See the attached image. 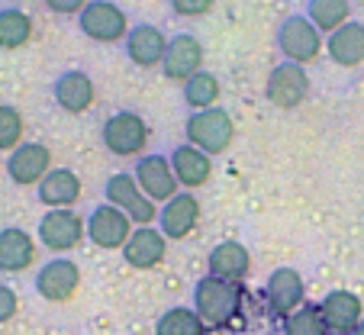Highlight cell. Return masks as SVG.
<instances>
[{"label": "cell", "instance_id": "cell-1", "mask_svg": "<svg viewBox=\"0 0 364 335\" xmlns=\"http://www.w3.org/2000/svg\"><path fill=\"white\" fill-rule=\"evenodd\" d=\"M193 309L206 322V329L229 326L242 313V284L203 274L197 281V287H193Z\"/></svg>", "mask_w": 364, "mask_h": 335}, {"label": "cell", "instance_id": "cell-2", "mask_svg": "<svg viewBox=\"0 0 364 335\" xmlns=\"http://www.w3.org/2000/svg\"><path fill=\"white\" fill-rule=\"evenodd\" d=\"M184 136L191 145H197L206 155H223L235 139V123L229 117V110L210 107V110H193L184 119Z\"/></svg>", "mask_w": 364, "mask_h": 335}, {"label": "cell", "instance_id": "cell-3", "mask_svg": "<svg viewBox=\"0 0 364 335\" xmlns=\"http://www.w3.org/2000/svg\"><path fill=\"white\" fill-rule=\"evenodd\" d=\"M151 139V129L136 110H117L103 119L100 126V142L103 149L117 158H139Z\"/></svg>", "mask_w": 364, "mask_h": 335}, {"label": "cell", "instance_id": "cell-4", "mask_svg": "<svg viewBox=\"0 0 364 335\" xmlns=\"http://www.w3.org/2000/svg\"><path fill=\"white\" fill-rule=\"evenodd\" d=\"M277 52L284 55V62H296V65H309L316 62L319 52L326 48V39L306 14H290L284 16V23L277 26Z\"/></svg>", "mask_w": 364, "mask_h": 335}, {"label": "cell", "instance_id": "cell-5", "mask_svg": "<svg viewBox=\"0 0 364 335\" xmlns=\"http://www.w3.org/2000/svg\"><path fill=\"white\" fill-rule=\"evenodd\" d=\"M77 29H81L87 39L100 42V46H113V42H123L129 33V16L119 4L113 0H90L87 7L77 14Z\"/></svg>", "mask_w": 364, "mask_h": 335}, {"label": "cell", "instance_id": "cell-6", "mask_svg": "<svg viewBox=\"0 0 364 335\" xmlns=\"http://www.w3.org/2000/svg\"><path fill=\"white\" fill-rule=\"evenodd\" d=\"M103 197H107V203L123 210L136 226H155V223H159V203H151V200L145 197L142 187L136 184V178H132L129 171L110 174L107 184H103Z\"/></svg>", "mask_w": 364, "mask_h": 335}, {"label": "cell", "instance_id": "cell-7", "mask_svg": "<svg viewBox=\"0 0 364 335\" xmlns=\"http://www.w3.org/2000/svg\"><path fill=\"white\" fill-rule=\"evenodd\" d=\"M132 178L136 184L142 187V193L151 200V203H168L174 193H181V184L174 178V168H171V158L168 155H139L136 158V168H132Z\"/></svg>", "mask_w": 364, "mask_h": 335}, {"label": "cell", "instance_id": "cell-8", "mask_svg": "<svg viewBox=\"0 0 364 335\" xmlns=\"http://www.w3.org/2000/svg\"><path fill=\"white\" fill-rule=\"evenodd\" d=\"M33 287L48 303H68V300H75L77 287H81V267H77V261L58 255V258L46 261L36 271Z\"/></svg>", "mask_w": 364, "mask_h": 335}, {"label": "cell", "instance_id": "cell-9", "mask_svg": "<svg viewBox=\"0 0 364 335\" xmlns=\"http://www.w3.org/2000/svg\"><path fill=\"white\" fill-rule=\"evenodd\" d=\"M132 229H136V223L113 203H97L87 216V239L103 252H123Z\"/></svg>", "mask_w": 364, "mask_h": 335}, {"label": "cell", "instance_id": "cell-10", "mask_svg": "<svg viewBox=\"0 0 364 335\" xmlns=\"http://www.w3.org/2000/svg\"><path fill=\"white\" fill-rule=\"evenodd\" d=\"M39 242L55 255H65L71 248H77L87 235V219H81L75 210H48L39 219V229H36Z\"/></svg>", "mask_w": 364, "mask_h": 335}, {"label": "cell", "instance_id": "cell-11", "mask_svg": "<svg viewBox=\"0 0 364 335\" xmlns=\"http://www.w3.org/2000/svg\"><path fill=\"white\" fill-rule=\"evenodd\" d=\"M264 97H268L277 110H296L309 97L306 68L296 65V62L274 65L271 75H268V81H264Z\"/></svg>", "mask_w": 364, "mask_h": 335}, {"label": "cell", "instance_id": "cell-12", "mask_svg": "<svg viewBox=\"0 0 364 335\" xmlns=\"http://www.w3.org/2000/svg\"><path fill=\"white\" fill-rule=\"evenodd\" d=\"M197 71H203V42L193 33H178L168 39L165 62H161V75L168 81L184 84L187 78H193Z\"/></svg>", "mask_w": 364, "mask_h": 335}, {"label": "cell", "instance_id": "cell-13", "mask_svg": "<svg viewBox=\"0 0 364 335\" xmlns=\"http://www.w3.org/2000/svg\"><path fill=\"white\" fill-rule=\"evenodd\" d=\"M165 48L168 36L155 23H136V26H129V33L123 39V52L136 68H161Z\"/></svg>", "mask_w": 364, "mask_h": 335}, {"label": "cell", "instance_id": "cell-14", "mask_svg": "<svg viewBox=\"0 0 364 335\" xmlns=\"http://www.w3.org/2000/svg\"><path fill=\"white\" fill-rule=\"evenodd\" d=\"M52 97H55L58 110L71 113V117H81L94 107L97 100V87H94V78L81 68H68L52 81Z\"/></svg>", "mask_w": 364, "mask_h": 335}, {"label": "cell", "instance_id": "cell-15", "mask_svg": "<svg viewBox=\"0 0 364 335\" xmlns=\"http://www.w3.org/2000/svg\"><path fill=\"white\" fill-rule=\"evenodd\" d=\"M264 297H268V307L277 316L287 319L290 313L306 303V284H303V274L296 267H274L271 277L264 281Z\"/></svg>", "mask_w": 364, "mask_h": 335}, {"label": "cell", "instance_id": "cell-16", "mask_svg": "<svg viewBox=\"0 0 364 335\" xmlns=\"http://www.w3.org/2000/svg\"><path fill=\"white\" fill-rule=\"evenodd\" d=\"M48 171H52V151L42 142H23L7 155V178L20 187L39 184Z\"/></svg>", "mask_w": 364, "mask_h": 335}, {"label": "cell", "instance_id": "cell-17", "mask_svg": "<svg viewBox=\"0 0 364 335\" xmlns=\"http://www.w3.org/2000/svg\"><path fill=\"white\" fill-rule=\"evenodd\" d=\"M200 223V200L193 197V191L174 193L168 203L159 206V229L165 233V239H187Z\"/></svg>", "mask_w": 364, "mask_h": 335}, {"label": "cell", "instance_id": "cell-18", "mask_svg": "<svg viewBox=\"0 0 364 335\" xmlns=\"http://www.w3.org/2000/svg\"><path fill=\"white\" fill-rule=\"evenodd\" d=\"M168 255V239L159 226H136L129 242L123 245V261L136 271H151L159 267Z\"/></svg>", "mask_w": 364, "mask_h": 335}, {"label": "cell", "instance_id": "cell-19", "mask_svg": "<svg viewBox=\"0 0 364 335\" xmlns=\"http://www.w3.org/2000/svg\"><path fill=\"white\" fill-rule=\"evenodd\" d=\"M319 309H323V319L332 335H351L364 322L361 297L351 294V290H332V294H326Z\"/></svg>", "mask_w": 364, "mask_h": 335}, {"label": "cell", "instance_id": "cell-20", "mask_svg": "<svg viewBox=\"0 0 364 335\" xmlns=\"http://www.w3.org/2000/svg\"><path fill=\"white\" fill-rule=\"evenodd\" d=\"M168 158H171V168H174V178H178L181 191H197V187H203L206 181H210V174H213V158L191 142L174 145Z\"/></svg>", "mask_w": 364, "mask_h": 335}, {"label": "cell", "instance_id": "cell-21", "mask_svg": "<svg viewBox=\"0 0 364 335\" xmlns=\"http://www.w3.org/2000/svg\"><path fill=\"white\" fill-rule=\"evenodd\" d=\"M36 197L48 210H71L81 200V178L71 168H52L46 178L36 184Z\"/></svg>", "mask_w": 364, "mask_h": 335}, {"label": "cell", "instance_id": "cell-22", "mask_svg": "<svg viewBox=\"0 0 364 335\" xmlns=\"http://www.w3.org/2000/svg\"><path fill=\"white\" fill-rule=\"evenodd\" d=\"M206 271L213 277H223V281H245V274L252 271V252H248L242 242L226 239L220 245H213L210 258H206Z\"/></svg>", "mask_w": 364, "mask_h": 335}, {"label": "cell", "instance_id": "cell-23", "mask_svg": "<svg viewBox=\"0 0 364 335\" xmlns=\"http://www.w3.org/2000/svg\"><path fill=\"white\" fill-rule=\"evenodd\" d=\"M326 52L338 68H358L364 62V23L348 20L326 36Z\"/></svg>", "mask_w": 364, "mask_h": 335}, {"label": "cell", "instance_id": "cell-24", "mask_svg": "<svg viewBox=\"0 0 364 335\" xmlns=\"http://www.w3.org/2000/svg\"><path fill=\"white\" fill-rule=\"evenodd\" d=\"M33 261H36V242L26 229L20 226L0 229V271L23 274Z\"/></svg>", "mask_w": 364, "mask_h": 335}, {"label": "cell", "instance_id": "cell-25", "mask_svg": "<svg viewBox=\"0 0 364 335\" xmlns=\"http://www.w3.org/2000/svg\"><path fill=\"white\" fill-rule=\"evenodd\" d=\"M29 39H33V16L20 7L0 10V48L4 52H16Z\"/></svg>", "mask_w": 364, "mask_h": 335}, {"label": "cell", "instance_id": "cell-26", "mask_svg": "<svg viewBox=\"0 0 364 335\" xmlns=\"http://www.w3.org/2000/svg\"><path fill=\"white\" fill-rule=\"evenodd\" d=\"M181 94H184V103L187 110H210L216 107V100H220L223 87H220V78L213 75V71H197L193 78H187L184 87H181Z\"/></svg>", "mask_w": 364, "mask_h": 335}, {"label": "cell", "instance_id": "cell-27", "mask_svg": "<svg viewBox=\"0 0 364 335\" xmlns=\"http://www.w3.org/2000/svg\"><path fill=\"white\" fill-rule=\"evenodd\" d=\"M155 335H206V322L193 307H171L159 316Z\"/></svg>", "mask_w": 364, "mask_h": 335}, {"label": "cell", "instance_id": "cell-28", "mask_svg": "<svg viewBox=\"0 0 364 335\" xmlns=\"http://www.w3.org/2000/svg\"><path fill=\"white\" fill-rule=\"evenodd\" d=\"M306 16L319 33H336L338 26L351 20V4L348 0H309Z\"/></svg>", "mask_w": 364, "mask_h": 335}, {"label": "cell", "instance_id": "cell-29", "mask_svg": "<svg viewBox=\"0 0 364 335\" xmlns=\"http://www.w3.org/2000/svg\"><path fill=\"white\" fill-rule=\"evenodd\" d=\"M284 335H332V332L323 319L319 303H303L296 313H290L284 319Z\"/></svg>", "mask_w": 364, "mask_h": 335}, {"label": "cell", "instance_id": "cell-30", "mask_svg": "<svg viewBox=\"0 0 364 335\" xmlns=\"http://www.w3.org/2000/svg\"><path fill=\"white\" fill-rule=\"evenodd\" d=\"M23 132H26V123H23V113L10 103H0V151H14L23 145Z\"/></svg>", "mask_w": 364, "mask_h": 335}, {"label": "cell", "instance_id": "cell-31", "mask_svg": "<svg viewBox=\"0 0 364 335\" xmlns=\"http://www.w3.org/2000/svg\"><path fill=\"white\" fill-rule=\"evenodd\" d=\"M174 10V16H184V20H197V16L210 14L216 0H168Z\"/></svg>", "mask_w": 364, "mask_h": 335}, {"label": "cell", "instance_id": "cell-32", "mask_svg": "<svg viewBox=\"0 0 364 335\" xmlns=\"http://www.w3.org/2000/svg\"><path fill=\"white\" fill-rule=\"evenodd\" d=\"M16 313H20V297H16V290L7 287V284H0V326L10 322Z\"/></svg>", "mask_w": 364, "mask_h": 335}, {"label": "cell", "instance_id": "cell-33", "mask_svg": "<svg viewBox=\"0 0 364 335\" xmlns=\"http://www.w3.org/2000/svg\"><path fill=\"white\" fill-rule=\"evenodd\" d=\"M42 4H46L52 14H58V16H77L90 0H42Z\"/></svg>", "mask_w": 364, "mask_h": 335}, {"label": "cell", "instance_id": "cell-34", "mask_svg": "<svg viewBox=\"0 0 364 335\" xmlns=\"http://www.w3.org/2000/svg\"><path fill=\"white\" fill-rule=\"evenodd\" d=\"M351 335H364V322H361V326H358V329H355V332H351Z\"/></svg>", "mask_w": 364, "mask_h": 335}]
</instances>
